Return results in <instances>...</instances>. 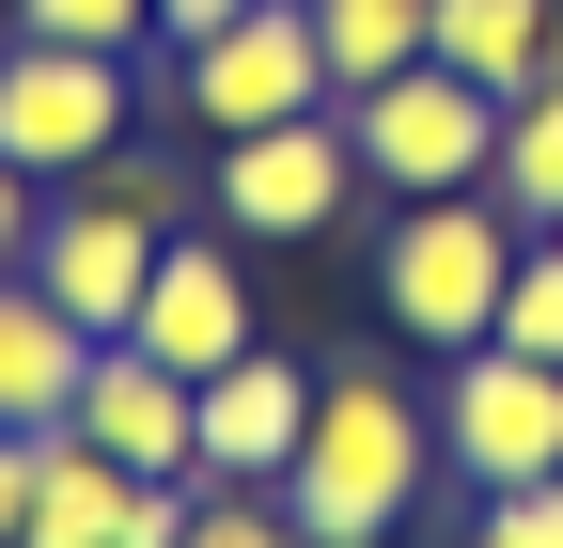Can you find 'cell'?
Segmentation results:
<instances>
[{
	"instance_id": "6da1fadb",
	"label": "cell",
	"mask_w": 563,
	"mask_h": 548,
	"mask_svg": "<svg viewBox=\"0 0 563 548\" xmlns=\"http://www.w3.org/2000/svg\"><path fill=\"white\" fill-rule=\"evenodd\" d=\"M439 470H454L439 454V407H407L391 376H329L298 470H282V517H298V548H391Z\"/></svg>"
},
{
	"instance_id": "7a4b0ae2",
	"label": "cell",
	"mask_w": 563,
	"mask_h": 548,
	"mask_svg": "<svg viewBox=\"0 0 563 548\" xmlns=\"http://www.w3.org/2000/svg\"><path fill=\"white\" fill-rule=\"evenodd\" d=\"M517 251L532 220L517 204H485V188H439V204H391V235H376V314L407 329V346H485L501 329V283H517Z\"/></svg>"
},
{
	"instance_id": "3957f363",
	"label": "cell",
	"mask_w": 563,
	"mask_h": 548,
	"mask_svg": "<svg viewBox=\"0 0 563 548\" xmlns=\"http://www.w3.org/2000/svg\"><path fill=\"white\" fill-rule=\"evenodd\" d=\"M173 204H188V188H173L157 157H110V173H79V188L32 220V283L79 314L95 346L141 314V283H157V251H173Z\"/></svg>"
},
{
	"instance_id": "277c9868",
	"label": "cell",
	"mask_w": 563,
	"mask_h": 548,
	"mask_svg": "<svg viewBox=\"0 0 563 548\" xmlns=\"http://www.w3.org/2000/svg\"><path fill=\"white\" fill-rule=\"evenodd\" d=\"M173 110L203 125V142L344 110V95H329V47H313V0H235L220 32H188V47H173Z\"/></svg>"
},
{
	"instance_id": "5b68a950",
	"label": "cell",
	"mask_w": 563,
	"mask_h": 548,
	"mask_svg": "<svg viewBox=\"0 0 563 548\" xmlns=\"http://www.w3.org/2000/svg\"><path fill=\"white\" fill-rule=\"evenodd\" d=\"M125 110H141V63L125 47H47V32L0 47V157H16L32 188L110 173L125 157Z\"/></svg>"
},
{
	"instance_id": "8992f818",
	"label": "cell",
	"mask_w": 563,
	"mask_h": 548,
	"mask_svg": "<svg viewBox=\"0 0 563 548\" xmlns=\"http://www.w3.org/2000/svg\"><path fill=\"white\" fill-rule=\"evenodd\" d=\"M344 142H361V188L439 204V188H485V157H501V95L454 79V63H407V79H361V95H344Z\"/></svg>"
},
{
	"instance_id": "52a82bcc",
	"label": "cell",
	"mask_w": 563,
	"mask_h": 548,
	"mask_svg": "<svg viewBox=\"0 0 563 548\" xmlns=\"http://www.w3.org/2000/svg\"><path fill=\"white\" fill-rule=\"evenodd\" d=\"M439 454L470 470V486H548L563 470V361H532V346H454V376H439Z\"/></svg>"
},
{
	"instance_id": "ba28073f",
	"label": "cell",
	"mask_w": 563,
	"mask_h": 548,
	"mask_svg": "<svg viewBox=\"0 0 563 548\" xmlns=\"http://www.w3.org/2000/svg\"><path fill=\"white\" fill-rule=\"evenodd\" d=\"M344 188H361V142H344V110H298V125H251L220 142V235H329Z\"/></svg>"
},
{
	"instance_id": "9c48e42d",
	"label": "cell",
	"mask_w": 563,
	"mask_h": 548,
	"mask_svg": "<svg viewBox=\"0 0 563 548\" xmlns=\"http://www.w3.org/2000/svg\"><path fill=\"white\" fill-rule=\"evenodd\" d=\"M125 346H157L173 376H220V361H251L266 329H251V266H235V235H188V220H173L157 283H141V314H125Z\"/></svg>"
},
{
	"instance_id": "30bf717a",
	"label": "cell",
	"mask_w": 563,
	"mask_h": 548,
	"mask_svg": "<svg viewBox=\"0 0 563 548\" xmlns=\"http://www.w3.org/2000/svg\"><path fill=\"white\" fill-rule=\"evenodd\" d=\"M313 392H329V376H298L282 346L220 361V376H203V439H188V470H203V486H282L298 439H313Z\"/></svg>"
},
{
	"instance_id": "8fae6325",
	"label": "cell",
	"mask_w": 563,
	"mask_h": 548,
	"mask_svg": "<svg viewBox=\"0 0 563 548\" xmlns=\"http://www.w3.org/2000/svg\"><path fill=\"white\" fill-rule=\"evenodd\" d=\"M79 439L95 454H125V470H188V439H203V376H173L157 346H95V376H79Z\"/></svg>"
},
{
	"instance_id": "7c38bea8",
	"label": "cell",
	"mask_w": 563,
	"mask_h": 548,
	"mask_svg": "<svg viewBox=\"0 0 563 548\" xmlns=\"http://www.w3.org/2000/svg\"><path fill=\"white\" fill-rule=\"evenodd\" d=\"M79 376H95V329L63 314L32 266H0V424H16V439L79 424Z\"/></svg>"
},
{
	"instance_id": "4fadbf2b",
	"label": "cell",
	"mask_w": 563,
	"mask_h": 548,
	"mask_svg": "<svg viewBox=\"0 0 563 548\" xmlns=\"http://www.w3.org/2000/svg\"><path fill=\"white\" fill-rule=\"evenodd\" d=\"M422 63H454V79H485V95H548L563 79V0H439L422 17Z\"/></svg>"
},
{
	"instance_id": "5bb4252c",
	"label": "cell",
	"mask_w": 563,
	"mask_h": 548,
	"mask_svg": "<svg viewBox=\"0 0 563 548\" xmlns=\"http://www.w3.org/2000/svg\"><path fill=\"white\" fill-rule=\"evenodd\" d=\"M125 486H141L125 454H95L79 424H47V439H32V533H16V548H110Z\"/></svg>"
},
{
	"instance_id": "9a60e30c",
	"label": "cell",
	"mask_w": 563,
	"mask_h": 548,
	"mask_svg": "<svg viewBox=\"0 0 563 548\" xmlns=\"http://www.w3.org/2000/svg\"><path fill=\"white\" fill-rule=\"evenodd\" d=\"M485 204H517L532 235H563V79L501 110V157H485Z\"/></svg>"
},
{
	"instance_id": "2e32d148",
	"label": "cell",
	"mask_w": 563,
	"mask_h": 548,
	"mask_svg": "<svg viewBox=\"0 0 563 548\" xmlns=\"http://www.w3.org/2000/svg\"><path fill=\"white\" fill-rule=\"evenodd\" d=\"M422 17H439V0H313L329 95H361V79H407V63H422Z\"/></svg>"
},
{
	"instance_id": "e0dca14e",
	"label": "cell",
	"mask_w": 563,
	"mask_h": 548,
	"mask_svg": "<svg viewBox=\"0 0 563 548\" xmlns=\"http://www.w3.org/2000/svg\"><path fill=\"white\" fill-rule=\"evenodd\" d=\"M16 32H47V47H157V0H16Z\"/></svg>"
},
{
	"instance_id": "ac0fdd59",
	"label": "cell",
	"mask_w": 563,
	"mask_h": 548,
	"mask_svg": "<svg viewBox=\"0 0 563 548\" xmlns=\"http://www.w3.org/2000/svg\"><path fill=\"white\" fill-rule=\"evenodd\" d=\"M501 346L563 361V235H532V251H517V283H501Z\"/></svg>"
},
{
	"instance_id": "d6986e66",
	"label": "cell",
	"mask_w": 563,
	"mask_h": 548,
	"mask_svg": "<svg viewBox=\"0 0 563 548\" xmlns=\"http://www.w3.org/2000/svg\"><path fill=\"white\" fill-rule=\"evenodd\" d=\"M173 548H298V517H282V486H203Z\"/></svg>"
},
{
	"instance_id": "ffe728a7",
	"label": "cell",
	"mask_w": 563,
	"mask_h": 548,
	"mask_svg": "<svg viewBox=\"0 0 563 548\" xmlns=\"http://www.w3.org/2000/svg\"><path fill=\"white\" fill-rule=\"evenodd\" d=\"M470 548H563V470L548 486H470Z\"/></svg>"
},
{
	"instance_id": "44dd1931",
	"label": "cell",
	"mask_w": 563,
	"mask_h": 548,
	"mask_svg": "<svg viewBox=\"0 0 563 548\" xmlns=\"http://www.w3.org/2000/svg\"><path fill=\"white\" fill-rule=\"evenodd\" d=\"M188 502H203V470H141L125 517H110V548H173V533H188Z\"/></svg>"
},
{
	"instance_id": "7402d4cb",
	"label": "cell",
	"mask_w": 563,
	"mask_h": 548,
	"mask_svg": "<svg viewBox=\"0 0 563 548\" xmlns=\"http://www.w3.org/2000/svg\"><path fill=\"white\" fill-rule=\"evenodd\" d=\"M32 220H47V188H32L16 157H0V266H32Z\"/></svg>"
},
{
	"instance_id": "603a6c76",
	"label": "cell",
	"mask_w": 563,
	"mask_h": 548,
	"mask_svg": "<svg viewBox=\"0 0 563 548\" xmlns=\"http://www.w3.org/2000/svg\"><path fill=\"white\" fill-rule=\"evenodd\" d=\"M16 533H32V439L0 424V548H16Z\"/></svg>"
},
{
	"instance_id": "cb8c5ba5",
	"label": "cell",
	"mask_w": 563,
	"mask_h": 548,
	"mask_svg": "<svg viewBox=\"0 0 563 548\" xmlns=\"http://www.w3.org/2000/svg\"><path fill=\"white\" fill-rule=\"evenodd\" d=\"M235 0H157V47H188V32H220Z\"/></svg>"
}]
</instances>
